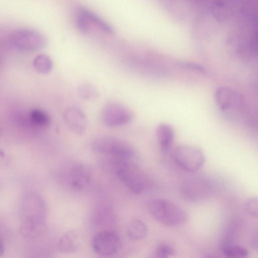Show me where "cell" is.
<instances>
[{
  "label": "cell",
  "instance_id": "obj_3",
  "mask_svg": "<svg viewBox=\"0 0 258 258\" xmlns=\"http://www.w3.org/2000/svg\"><path fill=\"white\" fill-rule=\"evenodd\" d=\"M147 206L151 216L164 225H180L184 223L188 218V215L184 210L167 199H152L148 201Z\"/></svg>",
  "mask_w": 258,
  "mask_h": 258
},
{
  "label": "cell",
  "instance_id": "obj_8",
  "mask_svg": "<svg viewBox=\"0 0 258 258\" xmlns=\"http://www.w3.org/2000/svg\"><path fill=\"white\" fill-rule=\"evenodd\" d=\"M215 189L213 182L208 178L202 177H191L182 183L181 191L187 199L200 201L210 197Z\"/></svg>",
  "mask_w": 258,
  "mask_h": 258
},
{
  "label": "cell",
  "instance_id": "obj_25",
  "mask_svg": "<svg viewBox=\"0 0 258 258\" xmlns=\"http://www.w3.org/2000/svg\"><path fill=\"white\" fill-rule=\"evenodd\" d=\"M152 258H165V257H163L160 256L158 255H157V254L154 253V255L152 256Z\"/></svg>",
  "mask_w": 258,
  "mask_h": 258
},
{
  "label": "cell",
  "instance_id": "obj_14",
  "mask_svg": "<svg viewBox=\"0 0 258 258\" xmlns=\"http://www.w3.org/2000/svg\"><path fill=\"white\" fill-rule=\"evenodd\" d=\"M81 245V238L78 232L70 230L66 232L58 241L57 247L63 253H73L77 251Z\"/></svg>",
  "mask_w": 258,
  "mask_h": 258
},
{
  "label": "cell",
  "instance_id": "obj_9",
  "mask_svg": "<svg viewBox=\"0 0 258 258\" xmlns=\"http://www.w3.org/2000/svg\"><path fill=\"white\" fill-rule=\"evenodd\" d=\"M134 117L128 107L118 102H110L103 108L102 118L104 123L110 127H118L130 122Z\"/></svg>",
  "mask_w": 258,
  "mask_h": 258
},
{
  "label": "cell",
  "instance_id": "obj_22",
  "mask_svg": "<svg viewBox=\"0 0 258 258\" xmlns=\"http://www.w3.org/2000/svg\"><path fill=\"white\" fill-rule=\"evenodd\" d=\"M175 253L174 249L167 244H161L156 249L155 254L160 256L168 258L169 256L173 255Z\"/></svg>",
  "mask_w": 258,
  "mask_h": 258
},
{
  "label": "cell",
  "instance_id": "obj_21",
  "mask_svg": "<svg viewBox=\"0 0 258 258\" xmlns=\"http://www.w3.org/2000/svg\"><path fill=\"white\" fill-rule=\"evenodd\" d=\"M247 212L251 216L257 217L258 215V200L256 197L248 199L245 204Z\"/></svg>",
  "mask_w": 258,
  "mask_h": 258
},
{
  "label": "cell",
  "instance_id": "obj_17",
  "mask_svg": "<svg viewBox=\"0 0 258 258\" xmlns=\"http://www.w3.org/2000/svg\"><path fill=\"white\" fill-rule=\"evenodd\" d=\"M32 64L35 71L41 74L49 73L53 66L51 59L45 54H39L36 56L33 59Z\"/></svg>",
  "mask_w": 258,
  "mask_h": 258
},
{
  "label": "cell",
  "instance_id": "obj_12",
  "mask_svg": "<svg viewBox=\"0 0 258 258\" xmlns=\"http://www.w3.org/2000/svg\"><path fill=\"white\" fill-rule=\"evenodd\" d=\"M91 171L85 164H75L71 172V182L73 188L81 191L89 184L91 180Z\"/></svg>",
  "mask_w": 258,
  "mask_h": 258
},
{
  "label": "cell",
  "instance_id": "obj_26",
  "mask_svg": "<svg viewBox=\"0 0 258 258\" xmlns=\"http://www.w3.org/2000/svg\"><path fill=\"white\" fill-rule=\"evenodd\" d=\"M207 258H215V257H213V256H209Z\"/></svg>",
  "mask_w": 258,
  "mask_h": 258
},
{
  "label": "cell",
  "instance_id": "obj_4",
  "mask_svg": "<svg viewBox=\"0 0 258 258\" xmlns=\"http://www.w3.org/2000/svg\"><path fill=\"white\" fill-rule=\"evenodd\" d=\"M91 147L96 152L113 158L133 161L137 157V152L132 144L113 136H97L92 141Z\"/></svg>",
  "mask_w": 258,
  "mask_h": 258
},
{
  "label": "cell",
  "instance_id": "obj_10",
  "mask_svg": "<svg viewBox=\"0 0 258 258\" xmlns=\"http://www.w3.org/2000/svg\"><path fill=\"white\" fill-rule=\"evenodd\" d=\"M94 251L99 255L107 256L115 254L120 246V240L117 234L111 231L98 233L92 242Z\"/></svg>",
  "mask_w": 258,
  "mask_h": 258
},
{
  "label": "cell",
  "instance_id": "obj_6",
  "mask_svg": "<svg viewBox=\"0 0 258 258\" xmlns=\"http://www.w3.org/2000/svg\"><path fill=\"white\" fill-rule=\"evenodd\" d=\"M11 42L21 51L32 52L43 48L46 44V39L39 31L24 28L16 30L12 33Z\"/></svg>",
  "mask_w": 258,
  "mask_h": 258
},
{
  "label": "cell",
  "instance_id": "obj_23",
  "mask_svg": "<svg viewBox=\"0 0 258 258\" xmlns=\"http://www.w3.org/2000/svg\"><path fill=\"white\" fill-rule=\"evenodd\" d=\"M181 65L183 67L195 70L196 71H200L202 73L206 72V70L203 67L200 66V64L195 63L193 62H183L181 63Z\"/></svg>",
  "mask_w": 258,
  "mask_h": 258
},
{
  "label": "cell",
  "instance_id": "obj_11",
  "mask_svg": "<svg viewBox=\"0 0 258 258\" xmlns=\"http://www.w3.org/2000/svg\"><path fill=\"white\" fill-rule=\"evenodd\" d=\"M64 121L68 127L73 133L81 135L87 127V119L83 112L75 107H70L63 114Z\"/></svg>",
  "mask_w": 258,
  "mask_h": 258
},
{
  "label": "cell",
  "instance_id": "obj_2",
  "mask_svg": "<svg viewBox=\"0 0 258 258\" xmlns=\"http://www.w3.org/2000/svg\"><path fill=\"white\" fill-rule=\"evenodd\" d=\"M109 163L121 182L134 194L140 195L151 188V177L133 161L111 158Z\"/></svg>",
  "mask_w": 258,
  "mask_h": 258
},
{
  "label": "cell",
  "instance_id": "obj_1",
  "mask_svg": "<svg viewBox=\"0 0 258 258\" xmlns=\"http://www.w3.org/2000/svg\"><path fill=\"white\" fill-rule=\"evenodd\" d=\"M20 233L25 238H34L43 228L46 207L42 197L36 194H29L23 201L21 209Z\"/></svg>",
  "mask_w": 258,
  "mask_h": 258
},
{
  "label": "cell",
  "instance_id": "obj_5",
  "mask_svg": "<svg viewBox=\"0 0 258 258\" xmlns=\"http://www.w3.org/2000/svg\"><path fill=\"white\" fill-rule=\"evenodd\" d=\"M173 159L181 170L194 173L199 171L205 162V155L202 150L191 145H180L173 152Z\"/></svg>",
  "mask_w": 258,
  "mask_h": 258
},
{
  "label": "cell",
  "instance_id": "obj_27",
  "mask_svg": "<svg viewBox=\"0 0 258 258\" xmlns=\"http://www.w3.org/2000/svg\"><path fill=\"white\" fill-rule=\"evenodd\" d=\"M2 60V55L0 52V61Z\"/></svg>",
  "mask_w": 258,
  "mask_h": 258
},
{
  "label": "cell",
  "instance_id": "obj_16",
  "mask_svg": "<svg viewBox=\"0 0 258 258\" xmlns=\"http://www.w3.org/2000/svg\"><path fill=\"white\" fill-rule=\"evenodd\" d=\"M147 231L145 223L138 219L132 221L127 228V235L133 240H140L144 238L147 235Z\"/></svg>",
  "mask_w": 258,
  "mask_h": 258
},
{
  "label": "cell",
  "instance_id": "obj_15",
  "mask_svg": "<svg viewBox=\"0 0 258 258\" xmlns=\"http://www.w3.org/2000/svg\"><path fill=\"white\" fill-rule=\"evenodd\" d=\"M78 12L85 19L89 27V24L96 26L99 29L109 34L114 32L113 27L94 12L84 8H79Z\"/></svg>",
  "mask_w": 258,
  "mask_h": 258
},
{
  "label": "cell",
  "instance_id": "obj_24",
  "mask_svg": "<svg viewBox=\"0 0 258 258\" xmlns=\"http://www.w3.org/2000/svg\"><path fill=\"white\" fill-rule=\"evenodd\" d=\"M4 251V246L2 241L0 239V256L3 255Z\"/></svg>",
  "mask_w": 258,
  "mask_h": 258
},
{
  "label": "cell",
  "instance_id": "obj_18",
  "mask_svg": "<svg viewBox=\"0 0 258 258\" xmlns=\"http://www.w3.org/2000/svg\"><path fill=\"white\" fill-rule=\"evenodd\" d=\"M30 121L40 127H47L50 123V118L45 111L38 108L32 109L29 115Z\"/></svg>",
  "mask_w": 258,
  "mask_h": 258
},
{
  "label": "cell",
  "instance_id": "obj_13",
  "mask_svg": "<svg viewBox=\"0 0 258 258\" xmlns=\"http://www.w3.org/2000/svg\"><path fill=\"white\" fill-rule=\"evenodd\" d=\"M155 135L161 150L163 153H167L175 139L174 128L168 123H160L156 127Z\"/></svg>",
  "mask_w": 258,
  "mask_h": 258
},
{
  "label": "cell",
  "instance_id": "obj_7",
  "mask_svg": "<svg viewBox=\"0 0 258 258\" xmlns=\"http://www.w3.org/2000/svg\"><path fill=\"white\" fill-rule=\"evenodd\" d=\"M215 100L221 111L228 115L239 113L243 110L245 105L241 95L227 86H220L216 89Z\"/></svg>",
  "mask_w": 258,
  "mask_h": 258
},
{
  "label": "cell",
  "instance_id": "obj_19",
  "mask_svg": "<svg viewBox=\"0 0 258 258\" xmlns=\"http://www.w3.org/2000/svg\"><path fill=\"white\" fill-rule=\"evenodd\" d=\"M222 252L227 258H246L248 255L247 249L239 245H226L223 247Z\"/></svg>",
  "mask_w": 258,
  "mask_h": 258
},
{
  "label": "cell",
  "instance_id": "obj_20",
  "mask_svg": "<svg viewBox=\"0 0 258 258\" xmlns=\"http://www.w3.org/2000/svg\"><path fill=\"white\" fill-rule=\"evenodd\" d=\"M80 96L86 100H93L97 98L99 92L94 86L90 83H83L78 88Z\"/></svg>",
  "mask_w": 258,
  "mask_h": 258
}]
</instances>
